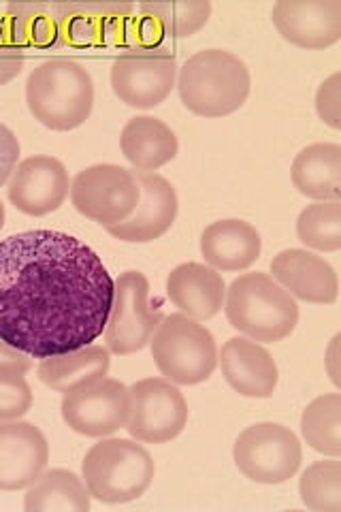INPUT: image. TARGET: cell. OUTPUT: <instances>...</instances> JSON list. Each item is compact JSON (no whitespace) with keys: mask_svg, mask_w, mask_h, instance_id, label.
<instances>
[{"mask_svg":"<svg viewBox=\"0 0 341 512\" xmlns=\"http://www.w3.org/2000/svg\"><path fill=\"white\" fill-rule=\"evenodd\" d=\"M24 69V52L0 37V86L13 82Z\"/></svg>","mask_w":341,"mask_h":512,"instance_id":"34","label":"cell"},{"mask_svg":"<svg viewBox=\"0 0 341 512\" xmlns=\"http://www.w3.org/2000/svg\"><path fill=\"white\" fill-rule=\"evenodd\" d=\"M239 472L261 485H282L299 472L301 442L280 423H256L237 438L233 448Z\"/></svg>","mask_w":341,"mask_h":512,"instance_id":"7","label":"cell"},{"mask_svg":"<svg viewBox=\"0 0 341 512\" xmlns=\"http://www.w3.org/2000/svg\"><path fill=\"white\" fill-rule=\"evenodd\" d=\"M339 335L331 340L329 348H327V359H324V365H327V374L331 376L335 387H339V370H337V350H339Z\"/></svg>","mask_w":341,"mask_h":512,"instance_id":"36","label":"cell"},{"mask_svg":"<svg viewBox=\"0 0 341 512\" xmlns=\"http://www.w3.org/2000/svg\"><path fill=\"white\" fill-rule=\"evenodd\" d=\"M120 148L137 171H156L177 156L180 143L171 128L152 116H137L122 128Z\"/></svg>","mask_w":341,"mask_h":512,"instance_id":"24","label":"cell"},{"mask_svg":"<svg viewBox=\"0 0 341 512\" xmlns=\"http://www.w3.org/2000/svg\"><path fill=\"white\" fill-rule=\"evenodd\" d=\"M139 184V203L126 220L111 224L107 233L128 244H150L165 235L177 218L180 201L173 184L156 171H133Z\"/></svg>","mask_w":341,"mask_h":512,"instance_id":"14","label":"cell"},{"mask_svg":"<svg viewBox=\"0 0 341 512\" xmlns=\"http://www.w3.org/2000/svg\"><path fill=\"white\" fill-rule=\"evenodd\" d=\"M218 363L224 380L243 397L267 399L278 389V363L271 352L250 338H231L222 344Z\"/></svg>","mask_w":341,"mask_h":512,"instance_id":"19","label":"cell"},{"mask_svg":"<svg viewBox=\"0 0 341 512\" xmlns=\"http://www.w3.org/2000/svg\"><path fill=\"white\" fill-rule=\"evenodd\" d=\"M150 344L158 372L173 384H201L218 365L214 335L182 312L162 318Z\"/></svg>","mask_w":341,"mask_h":512,"instance_id":"6","label":"cell"},{"mask_svg":"<svg viewBox=\"0 0 341 512\" xmlns=\"http://www.w3.org/2000/svg\"><path fill=\"white\" fill-rule=\"evenodd\" d=\"M71 192L69 171L54 156H30L9 178V201L26 216H47L67 201Z\"/></svg>","mask_w":341,"mask_h":512,"instance_id":"15","label":"cell"},{"mask_svg":"<svg viewBox=\"0 0 341 512\" xmlns=\"http://www.w3.org/2000/svg\"><path fill=\"white\" fill-rule=\"evenodd\" d=\"M162 318L165 316L150 308L148 278L141 271H124L113 280V306L105 327L107 350L122 357L143 350Z\"/></svg>","mask_w":341,"mask_h":512,"instance_id":"8","label":"cell"},{"mask_svg":"<svg viewBox=\"0 0 341 512\" xmlns=\"http://www.w3.org/2000/svg\"><path fill=\"white\" fill-rule=\"evenodd\" d=\"M263 239L250 222L226 218L218 220L201 235V254L216 271H241L261 256Z\"/></svg>","mask_w":341,"mask_h":512,"instance_id":"21","label":"cell"},{"mask_svg":"<svg viewBox=\"0 0 341 512\" xmlns=\"http://www.w3.org/2000/svg\"><path fill=\"white\" fill-rule=\"evenodd\" d=\"M32 408V391L24 374L0 365V421H15Z\"/></svg>","mask_w":341,"mask_h":512,"instance_id":"31","label":"cell"},{"mask_svg":"<svg viewBox=\"0 0 341 512\" xmlns=\"http://www.w3.org/2000/svg\"><path fill=\"white\" fill-rule=\"evenodd\" d=\"M0 365L13 367V370H18V372L26 374V372L32 370V359H30L28 355H24V352L15 350V348L9 346L7 342L0 340Z\"/></svg>","mask_w":341,"mask_h":512,"instance_id":"35","label":"cell"},{"mask_svg":"<svg viewBox=\"0 0 341 512\" xmlns=\"http://www.w3.org/2000/svg\"><path fill=\"white\" fill-rule=\"evenodd\" d=\"M60 43L79 50L124 47L126 28L135 5L120 3H67L56 5Z\"/></svg>","mask_w":341,"mask_h":512,"instance_id":"13","label":"cell"},{"mask_svg":"<svg viewBox=\"0 0 341 512\" xmlns=\"http://www.w3.org/2000/svg\"><path fill=\"white\" fill-rule=\"evenodd\" d=\"M81 472L94 500L126 504L139 500L152 487L156 466L139 440L109 438L90 448Z\"/></svg>","mask_w":341,"mask_h":512,"instance_id":"5","label":"cell"},{"mask_svg":"<svg viewBox=\"0 0 341 512\" xmlns=\"http://www.w3.org/2000/svg\"><path fill=\"white\" fill-rule=\"evenodd\" d=\"M177 82V60L167 47L126 50L111 67V88L118 99L137 109H152L167 101Z\"/></svg>","mask_w":341,"mask_h":512,"instance_id":"10","label":"cell"},{"mask_svg":"<svg viewBox=\"0 0 341 512\" xmlns=\"http://www.w3.org/2000/svg\"><path fill=\"white\" fill-rule=\"evenodd\" d=\"M305 442L324 457H341V395L327 393L307 404L301 416Z\"/></svg>","mask_w":341,"mask_h":512,"instance_id":"27","label":"cell"},{"mask_svg":"<svg viewBox=\"0 0 341 512\" xmlns=\"http://www.w3.org/2000/svg\"><path fill=\"white\" fill-rule=\"evenodd\" d=\"M133 408L126 429L135 440L165 444L177 438L188 423L184 393L167 378H143L131 387Z\"/></svg>","mask_w":341,"mask_h":512,"instance_id":"11","label":"cell"},{"mask_svg":"<svg viewBox=\"0 0 341 512\" xmlns=\"http://www.w3.org/2000/svg\"><path fill=\"white\" fill-rule=\"evenodd\" d=\"M224 312L233 329L254 342H282L299 325V306L269 274H243L224 295Z\"/></svg>","mask_w":341,"mask_h":512,"instance_id":"4","label":"cell"},{"mask_svg":"<svg viewBox=\"0 0 341 512\" xmlns=\"http://www.w3.org/2000/svg\"><path fill=\"white\" fill-rule=\"evenodd\" d=\"M290 180L307 199L339 201L341 148L337 143H314L303 148L292 160Z\"/></svg>","mask_w":341,"mask_h":512,"instance_id":"23","label":"cell"},{"mask_svg":"<svg viewBox=\"0 0 341 512\" xmlns=\"http://www.w3.org/2000/svg\"><path fill=\"white\" fill-rule=\"evenodd\" d=\"M167 295L175 308L194 320L214 318L226 295V284L214 267L203 263L177 265L167 278Z\"/></svg>","mask_w":341,"mask_h":512,"instance_id":"20","label":"cell"},{"mask_svg":"<svg viewBox=\"0 0 341 512\" xmlns=\"http://www.w3.org/2000/svg\"><path fill=\"white\" fill-rule=\"evenodd\" d=\"M339 88H341V75L333 73L329 79H324L316 92V111L320 120L339 131Z\"/></svg>","mask_w":341,"mask_h":512,"instance_id":"32","label":"cell"},{"mask_svg":"<svg viewBox=\"0 0 341 512\" xmlns=\"http://www.w3.org/2000/svg\"><path fill=\"white\" fill-rule=\"evenodd\" d=\"M299 493L303 504L316 512H341V461L331 457L312 463L301 474Z\"/></svg>","mask_w":341,"mask_h":512,"instance_id":"30","label":"cell"},{"mask_svg":"<svg viewBox=\"0 0 341 512\" xmlns=\"http://www.w3.org/2000/svg\"><path fill=\"white\" fill-rule=\"evenodd\" d=\"M131 389L113 378H101L62 399V419L86 438H105L126 427L131 416Z\"/></svg>","mask_w":341,"mask_h":512,"instance_id":"12","label":"cell"},{"mask_svg":"<svg viewBox=\"0 0 341 512\" xmlns=\"http://www.w3.org/2000/svg\"><path fill=\"white\" fill-rule=\"evenodd\" d=\"M20 160V141L9 126L0 124V186H5Z\"/></svg>","mask_w":341,"mask_h":512,"instance_id":"33","label":"cell"},{"mask_svg":"<svg viewBox=\"0 0 341 512\" xmlns=\"http://www.w3.org/2000/svg\"><path fill=\"white\" fill-rule=\"evenodd\" d=\"M175 86L194 116L224 118L248 101L252 77L239 56L226 50H203L177 69Z\"/></svg>","mask_w":341,"mask_h":512,"instance_id":"2","label":"cell"},{"mask_svg":"<svg viewBox=\"0 0 341 512\" xmlns=\"http://www.w3.org/2000/svg\"><path fill=\"white\" fill-rule=\"evenodd\" d=\"M113 278L81 239L50 229L0 239V340L30 359L90 346L105 333Z\"/></svg>","mask_w":341,"mask_h":512,"instance_id":"1","label":"cell"},{"mask_svg":"<svg viewBox=\"0 0 341 512\" xmlns=\"http://www.w3.org/2000/svg\"><path fill=\"white\" fill-rule=\"evenodd\" d=\"M271 278L295 299L331 306L337 301L339 280L322 256L301 248L282 250L271 261Z\"/></svg>","mask_w":341,"mask_h":512,"instance_id":"18","label":"cell"},{"mask_svg":"<svg viewBox=\"0 0 341 512\" xmlns=\"http://www.w3.org/2000/svg\"><path fill=\"white\" fill-rule=\"evenodd\" d=\"M3 227H5V205L0 203V231H3Z\"/></svg>","mask_w":341,"mask_h":512,"instance_id":"37","label":"cell"},{"mask_svg":"<svg viewBox=\"0 0 341 512\" xmlns=\"http://www.w3.org/2000/svg\"><path fill=\"white\" fill-rule=\"evenodd\" d=\"M271 20L284 41L324 50L341 39V0H278Z\"/></svg>","mask_w":341,"mask_h":512,"instance_id":"16","label":"cell"},{"mask_svg":"<svg viewBox=\"0 0 341 512\" xmlns=\"http://www.w3.org/2000/svg\"><path fill=\"white\" fill-rule=\"evenodd\" d=\"M26 103L43 126L58 133L73 131L92 114V75L71 58L47 60L28 75Z\"/></svg>","mask_w":341,"mask_h":512,"instance_id":"3","label":"cell"},{"mask_svg":"<svg viewBox=\"0 0 341 512\" xmlns=\"http://www.w3.org/2000/svg\"><path fill=\"white\" fill-rule=\"evenodd\" d=\"M92 495L75 472L54 468L32 483L24 495L26 512H88Z\"/></svg>","mask_w":341,"mask_h":512,"instance_id":"26","label":"cell"},{"mask_svg":"<svg viewBox=\"0 0 341 512\" xmlns=\"http://www.w3.org/2000/svg\"><path fill=\"white\" fill-rule=\"evenodd\" d=\"M50 461L43 431L26 421H0V489H28Z\"/></svg>","mask_w":341,"mask_h":512,"instance_id":"17","label":"cell"},{"mask_svg":"<svg viewBox=\"0 0 341 512\" xmlns=\"http://www.w3.org/2000/svg\"><path fill=\"white\" fill-rule=\"evenodd\" d=\"M143 7L154 18L165 41L197 35L211 18V3L207 0H171V3H145Z\"/></svg>","mask_w":341,"mask_h":512,"instance_id":"28","label":"cell"},{"mask_svg":"<svg viewBox=\"0 0 341 512\" xmlns=\"http://www.w3.org/2000/svg\"><path fill=\"white\" fill-rule=\"evenodd\" d=\"M139 197L135 173L118 165H92L79 171L71 184L75 210L103 227H111L131 216Z\"/></svg>","mask_w":341,"mask_h":512,"instance_id":"9","label":"cell"},{"mask_svg":"<svg viewBox=\"0 0 341 512\" xmlns=\"http://www.w3.org/2000/svg\"><path fill=\"white\" fill-rule=\"evenodd\" d=\"M109 367V350L90 344L73 352H64V355L43 359L37 367V374L47 389L67 395L105 378Z\"/></svg>","mask_w":341,"mask_h":512,"instance_id":"25","label":"cell"},{"mask_svg":"<svg viewBox=\"0 0 341 512\" xmlns=\"http://www.w3.org/2000/svg\"><path fill=\"white\" fill-rule=\"evenodd\" d=\"M0 37L20 50H52L60 43L56 5L15 3L0 7Z\"/></svg>","mask_w":341,"mask_h":512,"instance_id":"22","label":"cell"},{"mask_svg":"<svg viewBox=\"0 0 341 512\" xmlns=\"http://www.w3.org/2000/svg\"><path fill=\"white\" fill-rule=\"evenodd\" d=\"M297 235L307 248L337 252L341 248V203L316 201L297 218Z\"/></svg>","mask_w":341,"mask_h":512,"instance_id":"29","label":"cell"}]
</instances>
